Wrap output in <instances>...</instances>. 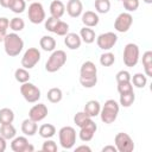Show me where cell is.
Here are the masks:
<instances>
[{
  "label": "cell",
  "mask_w": 152,
  "mask_h": 152,
  "mask_svg": "<svg viewBox=\"0 0 152 152\" xmlns=\"http://www.w3.org/2000/svg\"><path fill=\"white\" fill-rule=\"evenodd\" d=\"M6 146H7V144H6V139H5L4 137L0 135V152H4V151L6 150Z\"/></svg>",
  "instance_id": "cell-46"
},
{
  "label": "cell",
  "mask_w": 152,
  "mask_h": 152,
  "mask_svg": "<svg viewBox=\"0 0 152 152\" xmlns=\"http://www.w3.org/2000/svg\"><path fill=\"white\" fill-rule=\"evenodd\" d=\"M4 48L7 56L15 57L21 52L24 48V40L15 32L7 33L4 38Z\"/></svg>",
  "instance_id": "cell-1"
},
{
  "label": "cell",
  "mask_w": 152,
  "mask_h": 152,
  "mask_svg": "<svg viewBox=\"0 0 152 152\" xmlns=\"http://www.w3.org/2000/svg\"><path fill=\"white\" fill-rule=\"evenodd\" d=\"M81 15H82V23L87 27H94V26H96L99 24L100 18H99L97 13H95L93 11H86Z\"/></svg>",
  "instance_id": "cell-18"
},
{
  "label": "cell",
  "mask_w": 152,
  "mask_h": 152,
  "mask_svg": "<svg viewBox=\"0 0 152 152\" xmlns=\"http://www.w3.org/2000/svg\"><path fill=\"white\" fill-rule=\"evenodd\" d=\"M8 27H10V20L6 17H1L0 18V42H4V38L7 34Z\"/></svg>",
  "instance_id": "cell-37"
},
{
  "label": "cell",
  "mask_w": 152,
  "mask_h": 152,
  "mask_svg": "<svg viewBox=\"0 0 152 152\" xmlns=\"http://www.w3.org/2000/svg\"><path fill=\"white\" fill-rule=\"evenodd\" d=\"M68 31H69V25L65 21L58 19V21L53 28V33H56L57 36H65L68 33Z\"/></svg>",
  "instance_id": "cell-36"
},
{
  "label": "cell",
  "mask_w": 152,
  "mask_h": 152,
  "mask_svg": "<svg viewBox=\"0 0 152 152\" xmlns=\"http://www.w3.org/2000/svg\"><path fill=\"white\" fill-rule=\"evenodd\" d=\"M80 83L82 87L84 88H93L96 86L97 83V76L96 77H87V78H82L80 77Z\"/></svg>",
  "instance_id": "cell-41"
},
{
  "label": "cell",
  "mask_w": 152,
  "mask_h": 152,
  "mask_svg": "<svg viewBox=\"0 0 152 152\" xmlns=\"http://www.w3.org/2000/svg\"><path fill=\"white\" fill-rule=\"evenodd\" d=\"M14 78H15L19 83L28 82V80H30V72H28L27 69H25V68H18V69L14 71Z\"/></svg>",
  "instance_id": "cell-31"
},
{
  "label": "cell",
  "mask_w": 152,
  "mask_h": 152,
  "mask_svg": "<svg viewBox=\"0 0 152 152\" xmlns=\"http://www.w3.org/2000/svg\"><path fill=\"white\" fill-rule=\"evenodd\" d=\"M89 119H91V118H89L84 112H78V113H76L75 116H74V122L76 124V126L82 127Z\"/></svg>",
  "instance_id": "cell-38"
},
{
  "label": "cell",
  "mask_w": 152,
  "mask_h": 152,
  "mask_svg": "<svg viewBox=\"0 0 152 152\" xmlns=\"http://www.w3.org/2000/svg\"><path fill=\"white\" fill-rule=\"evenodd\" d=\"M139 46L134 43H128L124 48V55H122V61L126 66L133 68L138 64L139 62Z\"/></svg>",
  "instance_id": "cell-5"
},
{
  "label": "cell",
  "mask_w": 152,
  "mask_h": 152,
  "mask_svg": "<svg viewBox=\"0 0 152 152\" xmlns=\"http://www.w3.org/2000/svg\"><path fill=\"white\" fill-rule=\"evenodd\" d=\"M81 129H80V133H78V135H80V139L82 140V141H86V142H88V141H90L93 138H94V134H95V132H96V129H97V126H96V124L93 121V119H89L82 127H80Z\"/></svg>",
  "instance_id": "cell-13"
},
{
  "label": "cell",
  "mask_w": 152,
  "mask_h": 152,
  "mask_svg": "<svg viewBox=\"0 0 152 152\" xmlns=\"http://www.w3.org/2000/svg\"><path fill=\"white\" fill-rule=\"evenodd\" d=\"M66 12L71 18H77L83 13V5L81 0H69L66 2Z\"/></svg>",
  "instance_id": "cell-16"
},
{
  "label": "cell",
  "mask_w": 152,
  "mask_h": 152,
  "mask_svg": "<svg viewBox=\"0 0 152 152\" xmlns=\"http://www.w3.org/2000/svg\"><path fill=\"white\" fill-rule=\"evenodd\" d=\"M13 13H23L26 8V2L25 0H12L11 4H10V7H8Z\"/></svg>",
  "instance_id": "cell-33"
},
{
  "label": "cell",
  "mask_w": 152,
  "mask_h": 152,
  "mask_svg": "<svg viewBox=\"0 0 152 152\" xmlns=\"http://www.w3.org/2000/svg\"><path fill=\"white\" fill-rule=\"evenodd\" d=\"M10 27L14 32H20L25 27V21L19 17H14V18H12L10 20Z\"/></svg>",
  "instance_id": "cell-35"
},
{
  "label": "cell",
  "mask_w": 152,
  "mask_h": 152,
  "mask_svg": "<svg viewBox=\"0 0 152 152\" xmlns=\"http://www.w3.org/2000/svg\"><path fill=\"white\" fill-rule=\"evenodd\" d=\"M142 66L145 70V75L151 77L152 76V51H146L142 55Z\"/></svg>",
  "instance_id": "cell-26"
},
{
  "label": "cell",
  "mask_w": 152,
  "mask_h": 152,
  "mask_svg": "<svg viewBox=\"0 0 152 152\" xmlns=\"http://www.w3.org/2000/svg\"><path fill=\"white\" fill-rule=\"evenodd\" d=\"M133 90V86L132 82H120L118 83V91L119 94H124V93H128Z\"/></svg>",
  "instance_id": "cell-43"
},
{
  "label": "cell",
  "mask_w": 152,
  "mask_h": 152,
  "mask_svg": "<svg viewBox=\"0 0 152 152\" xmlns=\"http://www.w3.org/2000/svg\"><path fill=\"white\" fill-rule=\"evenodd\" d=\"M80 37H81V39H82L86 44H91V43H94V42H95V38H96L95 31H94L91 27H87V26H84L83 28H81V31H80Z\"/></svg>",
  "instance_id": "cell-23"
},
{
  "label": "cell",
  "mask_w": 152,
  "mask_h": 152,
  "mask_svg": "<svg viewBox=\"0 0 152 152\" xmlns=\"http://www.w3.org/2000/svg\"><path fill=\"white\" fill-rule=\"evenodd\" d=\"M59 144L64 150H70L76 142V131L71 126H64L58 132Z\"/></svg>",
  "instance_id": "cell-4"
},
{
  "label": "cell",
  "mask_w": 152,
  "mask_h": 152,
  "mask_svg": "<svg viewBox=\"0 0 152 152\" xmlns=\"http://www.w3.org/2000/svg\"><path fill=\"white\" fill-rule=\"evenodd\" d=\"M131 82L137 88H144L147 83V76L141 72H137L131 77Z\"/></svg>",
  "instance_id": "cell-29"
},
{
  "label": "cell",
  "mask_w": 152,
  "mask_h": 152,
  "mask_svg": "<svg viewBox=\"0 0 152 152\" xmlns=\"http://www.w3.org/2000/svg\"><path fill=\"white\" fill-rule=\"evenodd\" d=\"M27 17L28 20L32 24H40L45 20V11L44 7L40 2H32L28 6V11H27Z\"/></svg>",
  "instance_id": "cell-9"
},
{
  "label": "cell",
  "mask_w": 152,
  "mask_h": 152,
  "mask_svg": "<svg viewBox=\"0 0 152 152\" xmlns=\"http://www.w3.org/2000/svg\"><path fill=\"white\" fill-rule=\"evenodd\" d=\"M17 134L15 127L12 124H4L0 126V135L4 137L6 140H12Z\"/></svg>",
  "instance_id": "cell-22"
},
{
  "label": "cell",
  "mask_w": 152,
  "mask_h": 152,
  "mask_svg": "<svg viewBox=\"0 0 152 152\" xmlns=\"http://www.w3.org/2000/svg\"><path fill=\"white\" fill-rule=\"evenodd\" d=\"M38 131V126H37V122L31 120L30 118L28 119H25L23 122H21V132L25 134V135H28V137H32L37 133Z\"/></svg>",
  "instance_id": "cell-21"
},
{
  "label": "cell",
  "mask_w": 152,
  "mask_h": 152,
  "mask_svg": "<svg viewBox=\"0 0 152 152\" xmlns=\"http://www.w3.org/2000/svg\"><path fill=\"white\" fill-rule=\"evenodd\" d=\"M124 4V8L127 12H134L139 7V0H121Z\"/></svg>",
  "instance_id": "cell-40"
},
{
  "label": "cell",
  "mask_w": 152,
  "mask_h": 152,
  "mask_svg": "<svg viewBox=\"0 0 152 152\" xmlns=\"http://www.w3.org/2000/svg\"><path fill=\"white\" fill-rule=\"evenodd\" d=\"M75 150H76V151H88V152H90V151H91V148H90L89 146H87V145H81V146H77Z\"/></svg>",
  "instance_id": "cell-47"
},
{
  "label": "cell",
  "mask_w": 152,
  "mask_h": 152,
  "mask_svg": "<svg viewBox=\"0 0 152 152\" xmlns=\"http://www.w3.org/2000/svg\"><path fill=\"white\" fill-rule=\"evenodd\" d=\"M57 21H58V19H56V18H53V17H49V18L45 20V28H46L49 32H52V33H53V28H55Z\"/></svg>",
  "instance_id": "cell-44"
},
{
  "label": "cell",
  "mask_w": 152,
  "mask_h": 152,
  "mask_svg": "<svg viewBox=\"0 0 152 152\" xmlns=\"http://www.w3.org/2000/svg\"><path fill=\"white\" fill-rule=\"evenodd\" d=\"M65 63H66V53L63 50H53L45 63V70L48 72H56Z\"/></svg>",
  "instance_id": "cell-3"
},
{
  "label": "cell",
  "mask_w": 152,
  "mask_h": 152,
  "mask_svg": "<svg viewBox=\"0 0 152 152\" xmlns=\"http://www.w3.org/2000/svg\"><path fill=\"white\" fill-rule=\"evenodd\" d=\"M39 45L44 51H53L56 48V40L51 36H43L39 40Z\"/></svg>",
  "instance_id": "cell-25"
},
{
  "label": "cell",
  "mask_w": 152,
  "mask_h": 152,
  "mask_svg": "<svg viewBox=\"0 0 152 152\" xmlns=\"http://www.w3.org/2000/svg\"><path fill=\"white\" fill-rule=\"evenodd\" d=\"M14 120V112L11 108H1L0 109V124H12Z\"/></svg>",
  "instance_id": "cell-28"
},
{
  "label": "cell",
  "mask_w": 152,
  "mask_h": 152,
  "mask_svg": "<svg viewBox=\"0 0 152 152\" xmlns=\"http://www.w3.org/2000/svg\"><path fill=\"white\" fill-rule=\"evenodd\" d=\"M38 133L44 139H50L56 134V127L51 124H44L38 128Z\"/></svg>",
  "instance_id": "cell-24"
},
{
  "label": "cell",
  "mask_w": 152,
  "mask_h": 152,
  "mask_svg": "<svg viewBox=\"0 0 152 152\" xmlns=\"http://www.w3.org/2000/svg\"><path fill=\"white\" fill-rule=\"evenodd\" d=\"M82 39L80 37V34L77 33H66L65 38H64V44L66 45V48H69L70 50H77L81 46Z\"/></svg>",
  "instance_id": "cell-17"
},
{
  "label": "cell",
  "mask_w": 152,
  "mask_h": 152,
  "mask_svg": "<svg viewBox=\"0 0 152 152\" xmlns=\"http://www.w3.org/2000/svg\"><path fill=\"white\" fill-rule=\"evenodd\" d=\"M94 5H95V10L97 11V13H101V14L108 13L110 10V1L109 0H95Z\"/></svg>",
  "instance_id": "cell-32"
},
{
  "label": "cell",
  "mask_w": 152,
  "mask_h": 152,
  "mask_svg": "<svg viewBox=\"0 0 152 152\" xmlns=\"http://www.w3.org/2000/svg\"><path fill=\"white\" fill-rule=\"evenodd\" d=\"M135 100V95H134V91H128V93H124V94H120V104L122 107H131L133 104Z\"/></svg>",
  "instance_id": "cell-30"
},
{
  "label": "cell",
  "mask_w": 152,
  "mask_h": 152,
  "mask_svg": "<svg viewBox=\"0 0 152 152\" xmlns=\"http://www.w3.org/2000/svg\"><path fill=\"white\" fill-rule=\"evenodd\" d=\"M114 142L119 152H132L134 150V142L127 133H124V132L116 133L114 138Z\"/></svg>",
  "instance_id": "cell-7"
},
{
  "label": "cell",
  "mask_w": 152,
  "mask_h": 152,
  "mask_svg": "<svg viewBox=\"0 0 152 152\" xmlns=\"http://www.w3.org/2000/svg\"><path fill=\"white\" fill-rule=\"evenodd\" d=\"M40 61V51L37 48H28L21 57V66L25 69H32Z\"/></svg>",
  "instance_id": "cell-8"
},
{
  "label": "cell",
  "mask_w": 152,
  "mask_h": 152,
  "mask_svg": "<svg viewBox=\"0 0 152 152\" xmlns=\"http://www.w3.org/2000/svg\"><path fill=\"white\" fill-rule=\"evenodd\" d=\"M132 23H133V17L131 15V13L122 12L116 17L114 21V28L120 33H125L129 30Z\"/></svg>",
  "instance_id": "cell-11"
},
{
  "label": "cell",
  "mask_w": 152,
  "mask_h": 152,
  "mask_svg": "<svg viewBox=\"0 0 152 152\" xmlns=\"http://www.w3.org/2000/svg\"><path fill=\"white\" fill-rule=\"evenodd\" d=\"M115 62V56L112 52H103L100 56V64L102 66H110Z\"/></svg>",
  "instance_id": "cell-34"
},
{
  "label": "cell",
  "mask_w": 152,
  "mask_h": 152,
  "mask_svg": "<svg viewBox=\"0 0 152 152\" xmlns=\"http://www.w3.org/2000/svg\"><path fill=\"white\" fill-rule=\"evenodd\" d=\"M116 147L115 145H107L104 147H102V152H116Z\"/></svg>",
  "instance_id": "cell-45"
},
{
  "label": "cell",
  "mask_w": 152,
  "mask_h": 152,
  "mask_svg": "<svg viewBox=\"0 0 152 152\" xmlns=\"http://www.w3.org/2000/svg\"><path fill=\"white\" fill-rule=\"evenodd\" d=\"M118 114H119V103L113 100V99H109L104 102L103 107L101 108L100 110V118H101V121L103 124H113L116 118H118Z\"/></svg>",
  "instance_id": "cell-2"
},
{
  "label": "cell",
  "mask_w": 152,
  "mask_h": 152,
  "mask_svg": "<svg viewBox=\"0 0 152 152\" xmlns=\"http://www.w3.org/2000/svg\"><path fill=\"white\" fill-rule=\"evenodd\" d=\"M46 115H48V107L44 103L34 104L28 112V118L36 122L44 120L46 118Z\"/></svg>",
  "instance_id": "cell-14"
},
{
  "label": "cell",
  "mask_w": 152,
  "mask_h": 152,
  "mask_svg": "<svg viewBox=\"0 0 152 152\" xmlns=\"http://www.w3.org/2000/svg\"><path fill=\"white\" fill-rule=\"evenodd\" d=\"M131 74L127 71V70H120L116 75H115V78H116V82L120 83V82H131Z\"/></svg>",
  "instance_id": "cell-42"
},
{
  "label": "cell",
  "mask_w": 152,
  "mask_h": 152,
  "mask_svg": "<svg viewBox=\"0 0 152 152\" xmlns=\"http://www.w3.org/2000/svg\"><path fill=\"white\" fill-rule=\"evenodd\" d=\"M146 4H152V0H144Z\"/></svg>",
  "instance_id": "cell-49"
},
{
  "label": "cell",
  "mask_w": 152,
  "mask_h": 152,
  "mask_svg": "<svg viewBox=\"0 0 152 152\" xmlns=\"http://www.w3.org/2000/svg\"><path fill=\"white\" fill-rule=\"evenodd\" d=\"M57 150H58V147H57L56 141H53L51 139H46L43 142L42 151H44V152H57Z\"/></svg>",
  "instance_id": "cell-39"
},
{
  "label": "cell",
  "mask_w": 152,
  "mask_h": 152,
  "mask_svg": "<svg viewBox=\"0 0 152 152\" xmlns=\"http://www.w3.org/2000/svg\"><path fill=\"white\" fill-rule=\"evenodd\" d=\"M97 76V68L91 61H86L80 69V77L87 78V77H96Z\"/></svg>",
  "instance_id": "cell-15"
},
{
  "label": "cell",
  "mask_w": 152,
  "mask_h": 152,
  "mask_svg": "<svg viewBox=\"0 0 152 152\" xmlns=\"http://www.w3.org/2000/svg\"><path fill=\"white\" fill-rule=\"evenodd\" d=\"M118 42V36L114 32H104L101 33L96 38V44L101 50H110Z\"/></svg>",
  "instance_id": "cell-10"
},
{
  "label": "cell",
  "mask_w": 152,
  "mask_h": 152,
  "mask_svg": "<svg viewBox=\"0 0 152 152\" xmlns=\"http://www.w3.org/2000/svg\"><path fill=\"white\" fill-rule=\"evenodd\" d=\"M11 1H12V0H0V5H1L4 8H8Z\"/></svg>",
  "instance_id": "cell-48"
},
{
  "label": "cell",
  "mask_w": 152,
  "mask_h": 152,
  "mask_svg": "<svg viewBox=\"0 0 152 152\" xmlns=\"http://www.w3.org/2000/svg\"><path fill=\"white\" fill-rule=\"evenodd\" d=\"M65 12V6L61 0H53L50 4V14L56 19H61Z\"/></svg>",
  "instance_id": "cell-19"
},
{
  "label": "cell",
  "mask_w": 152,
  "mask_h": 152,
  "mask_svg": "<svg viewBox=\"0 0 152 152\" xmlns=\"http://www.w3.org/2000/svg\"><path fill=\"white\" fill-rule=\"evenodd\" d=\"M46 97L48 100L51 102V103H58L62 101L63 99V93L59 88H51L48 90V94H46Z\"/></svg>",
  "instance_id": "cell-27"
},
{
  "label": "cell",
  "mask_w": 152,
  "mask_h": 152,
  "mask_svg": "<svg viewBox=\"0 0 152 152\" xmlns=\"http://www.w3.org/2000/svg\"><path fill=\"white\" fill-rule=\"evenodd\" d=\"M100 110H101V104L99 101L96 100H90L86 103L84 106V109L83 112L89 116V118H94V116H97L100 114Z\"/></svg>",
  "instance_id": "cell-20"
},
{
  "label": "cell",
  "mask_w": 152,
  "mask_h": 152,
  "mask_svg": "<svg viewBox=\"0 0 152 152\" xmlns=\"http://www.w3.org/2000/svg\"><path fill=\"white\" fill-rule=\"evenodd\" d=\"M20 93H21L23 97L30 103H34L40 99V89L37 86H34L33 83H30V82L21 83Z\"/></svg>",
  "instance_id": "cell-6"
},
{
  "label": "cell",
  "mask_w": 152,
  "mask_h": 152,
  "mask_svg": "<svg viewBox=\"0 0 152 152\" xmlns=\"http://www.w3.org/2000/svg\"><path fill=\"white\" fill-rule=\"evenodd\" d=\"M11 148L14 152H33L34 147L28 142L26 137H14L11 142Z\"/></svg>",
  "instance_id": "cell-12"
}]
</instances>
